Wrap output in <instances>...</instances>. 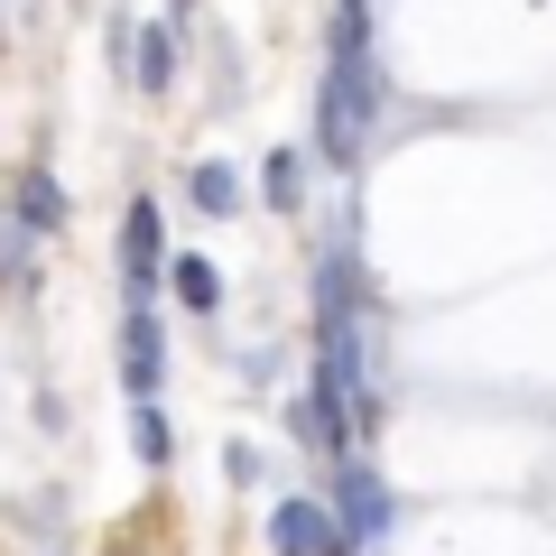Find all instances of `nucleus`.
I'll list each match as a JSON object with an SVG mask.
<instances>
[{
  "mask_svg": "<svg viewBox=\"0 0 556 556\" xmlns=\"http://www.w3.org/2000/svg\"><path fill=\"white\" fill-rule=\"evenodd\" d=\"M371 121H380V65H371V47H325V93H316V149H325V167H353Z\"/></svg>",
  "mask_w": 556,
  "mask_h": 556,
  "instance_id": "obj_1",
  "label": "nucleus"
},
{
  "mask_svg": "<svg viewBox=\"0 0 556 556\" xmlns=\"http://www.w3.org/2000/svg\"><path fill=\"white\" fill-rule=\"evenodd\" d=\"M325 501H334V519H343V547H380L390 519H399L390 492H380V473L362 455H334V492H325Z\"/></svg>",
  "mask_w": 556,
  "mask_h": 556,
  "instance_id": "obj_2",
  "label": "nucleus"
},
{
  "mask_svg": "<svg viewBox=\"0 0 556 556\" xmlns=\"http://www.w3.org/2000/svg\"><path fill=\"white\" fill-rule=\"evenodd\" d=\"M121 380H130V399H159L167 380V325L149 298H130V316H121Z\"/></svg>",
  "mask_w": 556,
  "mask_h": 556,
  "instance_id": "obj_3",
  "label": "nucleus"
},
{
  "mask_svg": "<svg viewBox=\"0 0 556 556\" xmlns=\"http://www.w3.org/2000/svg\"><path fill=\"white\" fill-rule=\"evenodd\" d=\"M121 278H130V298H149V288L167 278V223H159V204H149V195L121 214Z\"/></svg>",
  "mask_w": 556,
  "mask_h": 556,
  "instance_id": "obj_4",
  "label": "nucleus"
},
{
  "mask_svg": "<svg viewBox=\"0 0 556 556\" xmlns=\"http://www.w3.org/2000/svg\"><path fill=\"white\" fill-rule=\"evenodd\" d=\"M269 547H278V556H334V547H343V519H334V501H278V519H269Z\"/></svg>",
  "mask_w": 556,
  "mask_h": 556,
  "instance_id": "obj_5",
  "label": "nucleus"
},
{
  "mask_svg": "<svg viewBox=\"0 0 556 556\" xmlns=\"http://www.w3.org/2000/svg\"><path fill=\"white\" fill-rule=\"evenodd\" d=\"M10 214H20L28 232H65V186L47 177V167H28V177H20V195H10Z\"/></svg>",
  "mask_w": 556,
  "mask_h": 556,
  "instance_id": "obj_6",
  "label": "nucleus"
},
{
  "mask_svg": "<svg viewBox=\"0 0 556 556\" xmlns=\"http://www.w3.org/2000/svg\"><path fill=\"white\" fill-rule=\"evenodd\" d=\"M186 195H195V214H241V177H232V167H223V159H204L195 167V177H186Z\"/></svg>",
  "mask_w": 556,
  "mask_h": 556,
  "instance_id": "obj_7",
  "label": "nucleus"
},
{
  "mask_svg": "<svg viewBox=\"0 0 556 556\" xmlns=\"http://www.w3.org/2000/svg\"><path fill=\"white\" fill-rule=\"evenodd\" d=\"M167 278H177V298L195 306V316H214V306H223V278H214V260H195V251H186V260H167Z\"/></svg>",
  "mask_w": 556,
  "mask_h": 556,
  "instance_id": "obj_8",
  "label": "nucleus"
},
{
  "mask_svg": "<svg viewBox=\"0 0 556 556\" xmlns=\"http://www.w3.org/2000/svg\"><path fill=\"white\" fill-rule=\"evenodd\" d=\"M260 167H269V177H260L269 204H278V214H298V204H306V159H298V149H278V159H260Z\"/></svg>",
  "mask_w": 556,
  "mask_h": 556,
  "instance_id": "obj_9",
  "label": "nucleus"
},
{
  "mask_svg": "<svg viewBox=\"0 0 556 556\" xmlns=\"http://www.w3.org/2000/svg\"><path fill=\"white\" fill-rule=\"evenodd\" d=\"M130 445H139V464H167V455H177V427L159 417V399H139V417H130Z\"/></svg>",
  "mask_w": 556,
  "mask_h": 556,
  "instance_id": "obj_10",
  "label": "nucleus"
},
{
  "mask_svg": "<svg viewBox=\"0 0 556 556\" xmlns=\"http://www.w3.org/2000/svg\"><path fill=\"white\" fill-rule=\"evenodd\" d=\"M167 84H177V38L149 28V38H139V93H167Z\"/></svg>",
  "mask_w": 556,
  "mask_h": 556,
  "instance_id": "obj_11",
  "label": "nucleus"
},
{
  "mask_svg": "<svg viewBox=\"0 0 556 556\" xmlns=\"http://www.w3.org/2000/svg\"><path fill=\"white\" fill-rule=\"evenodd\" d=\"M0 278H38V269H28V223L20 214L0 223Z\"/></svg>",
  "mask_w": 556,
  "mask_h": 556,
  "instance_id": "obj_12",
  "label": "nucleus"
},
{
  "mask_svg": "<svg viewBox=\"0 0 556 556\" xmlns=\"http://www.w3.org/2000/svg\"><path fill=\"white\" fill-rule=\"evenodd\" d=\"M223 473H232V482H260L269 464H260V445H223Z\"/></svg>",
  "mask_w": 556,
  "mask_h": 556,
  "instance_id": "obj_13",
  "label": "nucleus"
}]
</instances>
